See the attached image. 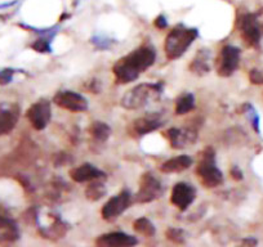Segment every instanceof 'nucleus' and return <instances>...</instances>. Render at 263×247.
<instances>
[{"label": "nucleus", "instance_id": "nucleus-1", "mask_svg": "<svg viewBox=\"0 0 263 247\" xmlns=\"http://www.w3.org/2000/svg\"><path fill=\"white\" fill-rule=\"evenodd\" d=\"M155 50L150 47H141L135 52L119 59L112 71L118 84H128L135 81L142 72L151 67L155 62Z\"/></svg>", "mask_w": 263, "mask_h": 247}, {"label": "nucleus", "instance_id": "nucleus-2", "mask_svg": "<svg viewBox=\"0 0 263 247\" xmlns=\"http://www.w3.org/2000/svg\"><path fill=\"white\" fill-rule=\"evenodd\" d=\"M197 36V30L184 29V27H177L172 30L165 39V54L168 59H177L181 57L187 48L192 44Z\"/></svg>", "mask_w": 263, "mask_h": 247}, {"label": "nucleus", "instance_id": "nucleus-3", "mask_svg": "<svg viewBox=\"0 0 263 247\" xmlns=\"http://www.w3.org/2000/svg\"><path fill=\"white\" fill-rule=\"evenodd\" d=\"M161 92L160 84H141L125 93L121 98V106L126 110H138L147 105L148 100L154 98V95H159Z\"/></svg>", "mask_w": 263, "mask_h": 247}, {"label": "nucleus", "instance_id": "nucleus-4", "mask_svg": "<svg viewBox=\"0 0 263 247\" xmlns=\"http://www.w3.org/2000/svg\"><path fill=\"white\" fill-rule=\"evenodd\" d=\"M197 175L201 183L208 188L219 186L223 181V175L216 166V156L211 147L206 148L201 155V160L197 166Z\"/></svg>", "mask_w": 263, "mask_h": 247}, {"label": "nucleus", "instance_id": "nucleus-5", "mask_svg": "<svg viewBox=\"0 0 263 247\" xmlns=\"http://www.w3.org/2000/svg\"><path fill=\"white\" fill-rule=\"evenodd\" d=\"M239 29L242 39L250 47H257L263 36V22L259 19V14L247 13L240 18Z\"/></svg>", "mask_w": 263, "mask_h": 247}, {"label": "nucleus", "instance_id": "nucleus-6", "mask_svg": "<svg viewBox=\"0 0 263 247\" xmlns=\"http://www.w3.org/2000/svg\"><path fill=\"white\" fill-rule=\"evenodd\" d=\"M130 193L128 191H123L105 203V206L102 208V218L107 221L115 220L116 218H119V215H121L130 206Z\"/></svg>", "mask_w": 263, "mask_h": 247}, {"label": "nucleus", "instance_id": "nucleus-7", "mask_svg": "<svg viewBox=\"0 0 263 247\" xmlns=\"http://www.w3.org/2000/svg\"><path fill=\"white\" fill-rule=\"evenodd\" d=\"M240 62V50L232 45H226L221 50V55L218 58V66L217 71L221 76H231L236 69L239 67Z\"/></svg>", "mask_w": 263, "mask_h": 247}, {"label": "nucleus", "instance_id": "nucleus-8", "mask_svg": "<svg viewBox=\"0 0 263 247\" xmlns=\"http://www.w3.org/2000/svg\"><path fill=\"white\" fill-rule=\"evenodd\" d=\"M26 116L34 129L43 130L50 121V103L45 99L37 100L27 110Z\"/></svg>", "mask_w": 263, "mask_h": 247}, {"label": "nucleus", "instance_id": "nucleus-9", "mask_svg": "<svg viewBox=\"0 0 263 247\" xmlns=\"http://www.w3.org/2000/svg\"><path fill=\"white\" fill-rule=\"evenodd\" d=\"M161 193H163V187L155 176L147 173L141 178L140 191L137 193L138 202H151V201L160 197Z\"/></svg>", "mask_w": 263, "mask_h": 247}, {"label": "nucleus", "instance_id": "nucleus-10", "mask_svg": "<svg viewBox=\"0 0 263 247\" xmlns=\"http://www.w3.org/2000/svg\"><path fill=\"white\" fill-rule=\"evenodd\" d=\"M54 103L61 108H65L71 112H83L88 108V102L83 95L75 92H58L53 98Z\"/></svg>", "mask_w": 263, "mask_h": 247}, {"label": "nucleus", "instance_id": "nucleus-11", "mask_svg": "<svg viewBox=\"0 0 263 247\" xmlns=\"http://www.w3.org/2000/svg\"><path fill=\"white\" fill-rule=\"evenodd\" d=\"M195 200V190L187 183H177L172 191L171 202L179 210H186Z\"/></svg>", "mask_w": 263, "mask_h": 247}, {"label": "nucleus", "instance_id": "nucleus-12", "mask_svg": "<svg viewBox=\"0 0 263 247\" xmlns=\"http://www.w3.org/2000/svg\"><path fill=\"white\" fill-rule=\"evenodd\" d=\"M96 243L102 247H124V246H135L137 244V239L123 232H112V233L103 234L98 237Z\"/></svg>", "mask_w": 263, "mask_h": 247}, {"label": "nucleus", "instance_id": "nucleus-13", "mask_svg": "<svg viewBox=\"0 0 263 247\" xmlns=\"http://www.w3.org/2000/svg\"><path fill=\"white\" fill-rule=\"evenodd\" d=\"M196 137V133L191 129H169L166 132V138L171 142V146L177 150L194 145Z\"/></svg>", "mask_w": 263, "mask_h": 247}, {"label": "nucleus", "instance_id": "nucleus-14", "mask_svg": "<svg viewBox=\"0 0 263 247\" xmlns=\"http://www.w3.org/2000/svg\"><path fill=\"white\" fill-rule=\"evenodd\" d=\"M70 176L77 183H84V181H95L105 176V174L90 163H84L82 166L72 169L70 171Z\"/></svg>", "mask_w": 263, "mask_h": 247}, {"label": "nucleus", "instance_id": "nucleus-15", "mask_svg": "<svg viewBox=\"0 0 263 247\" xmlns=\"http://www.w3.org/2000/svg\"><path fill=\"white\" fill-rule=\"evenodd\" d=\"M20 117V108L11 106L7 108H0V135L11 133L16 127Z\"/></svg>", "mask_w": 263, "mask_h": 247}, {"label": "nucleus", "instance_id": "nucleus-16", "mask_svg": "<svg viewBox=\"0 0 263 247\" xmlns=\"http://www.w3.org/2000/svg\"><path fill=\"white\" fill-rule=\"evenodd\" d=\"M191 165H192L191 157H189V156L186 155H182L165 161V162L161 165L160 169L161 171H164V173H181V171L189 169Z\"/></svg>", "mask_w": 263, "mask_h": 247}, {"label": "nucleus", "instance_id": "nucleus-17", "mask_svg": "<svg viewBox=\"0 0 263 247\" xmlns=\"http://www.w3.org/2000/svg\"><path fill=\"white\" fill-rule=\"evenodd\" d=\"M18 238V229L9 219L0 216V242H11Z\"/></svg>", "mask_w": 263, "mask_h": 247}, {"label": "nucleus", "instance_id": "nucleus-18", "mask_svg": "<svg viewBox=\"0 0 263 247\" xmlns=\"http://www.w3.org/2000/svg\"><path fill=\"white\" fill-rule=\"evenodd\" d=\"M160 125L161 122L155 117H141L133 122V130H135L137 134L143 135L156 130Z\"/></svg>", "mask_w": 263, "mask_h": 247}, {"label": "nucleus", "instance_id": "nucleus-19", "mask_svg": "<svg viewBox=\"0 0 263 247\" xmlns=\"http://www.w3.org/2000/svg\"><path fill=\"white\" fill-rule=\"evenodd\" d=\"M89 133L95 139L100 140V142H105V140H107L110 138L111 129L107 123L101 122V121H95L90 125Z\"/></svg>", "mask_w": 263, "mask_h": 247}, {"label": "nucleus", "instance_id": "nucleus-20", "mask_svg": "<svg viewBox=\"0 0 263 247\" xmlns=\"http://www.w3.org/2000/svg\"><path fill=\"white\" fill-rule=\"evenodd\" d=\"M195 107V98L192 94H184L181 95L177 100L176 105V113L177 115H184V113L190 112L194 110Z\"/></svg>", "mask_w": 263, "mask_h": 247}, {"label": "nucleus", "instance_id": "nucleus-21", "mask_svg": "<svg viewBox=\"0 0 263 247\" xmlns=\"http://www.w3.org/2000/svg\"><path fill=\"white\" fill-rule=\"evenodd\" d=\"M135 229L140 234H143L146 237H151L155 234V227L148 219L140 218L135 221Z\"/></svg>", "mask_w": 263, "mask_h": 247}, {"label": "nucleus", "instance_id": "nucleus-22", "mask_svg": "<svg viewBox=\"0 0 263 247\" xmlns=\"http://www.w3.org/2000/svg\"><path fill=\"white\" fill-rule=\"evenodd\" d=\"M105 193H106V188L103 184L92 183L89 187L87 188V197L89 198V200H93V201L100 200Z\"/></svg>", "mask_w": 263, "mask_h": 247}, {"label": "nucleus", "instance_id": "nucleus-23", "mask_svg": "<svg viewBox=\"0 0 263 247\" xmlns=\"http://www.w3.org/2000/svg\"><path fill=\"white\" fill-rule=\"evenodd\" d=\"M191 70L192 71L197 72V74H205V72H208L209 71L208 59L204 57H201V55H199L196 59L192 60Z\"/></svg>", "mask_w": 263, "mask_h": 247}, {"label": "nucleus", "instance_id": "nucleus-24", "mask_svg": "<svg viewBox=\"0 0 263 247\" xmlns=\"http://www.w3.org/2000/svg\"><path fill=\"white\" fill-rule=\"evenodd\" d=\"M166 237H168L169 241H173L176 243H182L183 242V232L181 229L171 228L166 231Z\"/></svg>", "mask_w": 263, "mask_h": 247}, {"label": "nucleus", "instance_id": "nucleus-25", "mask_svg": "<svg viewBox=\"0 0 263 247\" xmlns=\"http://www.w3.org/2000/svg\"><path fill=\"white\" fill-rule=\"evenodd\" d=\"M249 79L253 84H263V74L258 70H252L249 74Z\"/></svg>", "mask_w": 263, "mask_h": 247}, {"label": "nucleus", "instance_id": "nucleus-26", "mask_svg": "<svg viewBox=\"0 0 263 247\" xmlns=\"http://www.w3.org/2000/svg\"><path fill=\"white\" fill-rule=\"evenodd\" d=\"M32 48H34L36 52L40 53H45L49 50V45H48V43H45L44 40H37V42L32 45Z\"/></svg>", "mask_w": 263, "mask_h": 247}, {"label": "nucleus", "instance_id": "nucleus-27", "mask_svg": "<svg viewBox=\"0 0 263 247\" xmlns=\"http://www.w3.org/2000/svg\"><path fill=\"white\" fill-rule=\"evenodd\" d=\"M11 77H12L11 70H6V71L0 72V83H2V84H7V83L11 81Z\"/></svg>", "mask_w": 263, "mask_h": 247}, {"label": "nucleus", "instance_id": "nucleus-28", "mask_svg": "<svg viewBox=\"0 0 263 247\" xmlns=\"http://www.w3.org/2000/svg\"><path fill=\"white\" fill-rule=\"evenodd\" d=\"M231 175H232V178L236 179V180H241L242 179V173L240 171L239 168H236V166L231 169Z\"/></svg>", "mask_w": 263, "mask_h": 247}, {"label": "nucleus", "instance_id": "nucleus-29", "mask_svg": "<svg viewBox=\"0 0 263 247\" xmlns=\"http://www.w3.org/2000/svg\"><path fill=\"white\" fill-rule=\"evenodd\" d=\"M155 26L159 27V29H164V27H166V22H165V18H164L163 16L158 17L155 21Z\"/></svg>", "mask_w": 263, "mask_h": 247}]
</instances>
